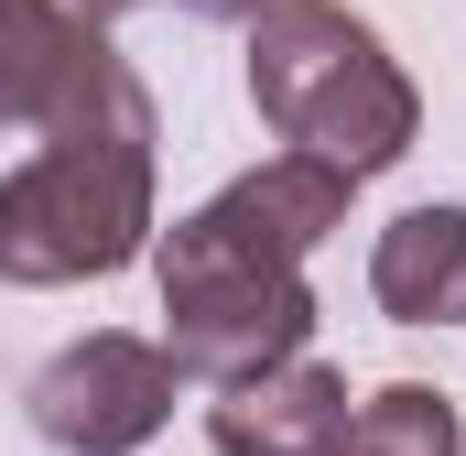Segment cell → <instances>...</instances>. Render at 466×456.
Masks as SVG:
<instances>
[{
  "label": "cell",
  "instance_id": "cell-1",
  "mask_svg": "<svg viewBox=\"0 0 466 456\" xmlns=\"http://www.w3.org/2000/svg\"><path fill=\"white\" fill-rule=\"evenodd\" d=\"M348 218V174L271 152L260 174L218 185L196 218L163 228V358L185 380H260L315 337L304 250Z\"/></svg>",
  "mask_w": 466,
  "mask_h": 456
},
{
  "label": "cell",
  "instance_id": "cell-2",
  "mask_svg": "<svg viewBox=\"0 0 466 456\" xmlns=\"http://www.w3.org/2000/svg\"><path fill=\"white\" fill-rule=\"evenodd\" d=\"M152 228V98L109 66L98 98L44 130V152L0 185V283H98Z\"/></svg>",
  "mask_w": 466,
  "mask_h": 456
},
{
  "label": "cell",
  "instance_id": "cell-3",
  "mask_svg": "<svg viewBox=\"0 0 466 456\" xmlns=\"http://www.w3.org/2000/svg\"><path fill=\"white\" fill-rule=\"evenodd\" d=\"M249 98L260 119L304 152V163H326V174H380V163H401L412 152V77L380 55V33L337 11V0H271L260 22H249Z\"/></svg>",
  "mask_w": 466,
  "mask_h": 456
},
{
  "label": "cell",
  "instance_id": "cell-4",
  "mask_svg": "<svg viewBox=\"0 0 466 456\" xmlns=\"http://www.w3.org/2000/svg\"><path fill=\"white\" fill-rule=\"evenodd\" d=\"M174 358L163 347H141V337H76V347H55L44 369H33V435L44 446H66V456H130V446H152L163 435V413H174Z\"/></svg>",
  "mask_w": 466,
  "mask_h": 456
},
{
  "label": "cell",
  "instance_id": "cell-5",
  "mask_svg": "<svg viewBox=\"0 0 466 456\" xmlns=\"http://www.w3.org/2000/svg\"><path fill=\"white\" fill-rule=\"evenodd\" d=\"M119 55L66 0H0V130H55L98 98Z\"/></svg>",
  "mask_w": 466,
  "mask_h": 456
},
{
  "label": "cell",
  "instance_id": "cell-6",
  "mask_svg": "<svg viewBox=\"0 0 466 456\" xmlns=\"http://www.w3.org/2000/svg\"><path fill=\"white\" fill-rule=\"evenodd\" d=\"M207 435H218V456H348L358 413H348V380L326 358H282V369L228 380L207 402Z\"/></svg>",
  "mask_w": 466,
  "mask_h": 456
},
{
  "label": "cell",
  "instance_id": "cell-7",
  "mask_svg": "<svg viewBox=\"0 0 466 456\" xmlns=\"http://www.w3.org/2000/svg\"><path fill=\"white\" fill-rule=\"evenodd\" d=\"M369 294L390 326H456L466 316V207H412L380 228Z\"/></svg>",
  "mask_w": 466,
  "mask_h": 456
},
{
  "label": "cell",
  "instance_id": "cell-8",
  "mask_svg": "<svg viewBox=\"0 0 466 456\" xmlns=\"http://www.w3.org/2000/svg\"><path fill=\"white\" fill-rule=\"evenodd\" d=\"M348 456H456V402L434 380H390V391L358 402Z\"/></svg>",
  "mask_w": 466,
  "mask_h": 456
},
{
  "label": "cell",
  "instance_id": "cell-9",
  "mask_svg": "<svg viewBox=\"0 0 466 456\" xmlns=\"http://www.w3.org/2000/svg\"><path fill=\"white\" fill-rule=\"evenodd\" d=\"M185 11H196V22H260L271 0H185Z\"/></svg>",
  "mask_w": 466,
  "mask_h": 456
},
{
  "label": "cell",
  "instance_id": "cell-10",
  "mask_svg": "<svg viewBox=\"0 0 466 456\" xmlns=\"http://www.w3.org/2000/svg\"><path fill=\"white\" fill-rule=\"evenodd\" d=\"M76 22H109V11H141V0H66Z\"/></svg>",
  "mask_w": 466,
  "mask_h": 456
}]
</instances>
